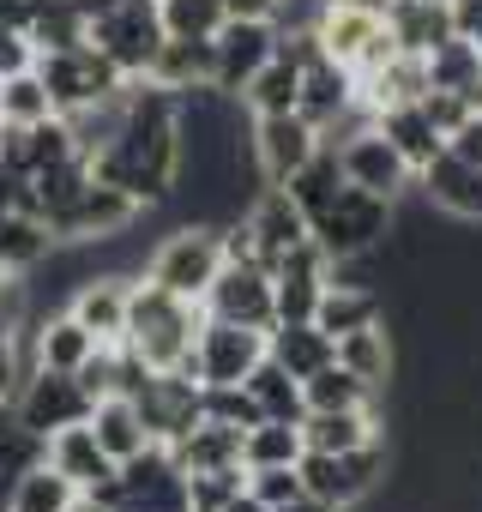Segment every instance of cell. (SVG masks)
<instances>
[{"instance_id": "obj_1", "label": "cell", "mask_w": 482, "mask_h": 512, "mask_svg": "<svg viewBox=\"0 0 482 512\" xmlns=\"http://www.w3.org/2000/svg\"><path fill=\"white\" fill-rule=\"evenodd\" d=\"M205 326V302L169 296L145 278H133V308H127V350L151 368V374H187L193 344Z\"/></svg>"}, {"instance_id": "obj_2", "label": "cell", "mask_w": 482, "mask_h": 512, "mask_svg": "<svg viewBox=\"0 0 482 512\" xmlns=\"http://www.w3.org/2000/svg\"><path fill=\"white\" fill-rule=\"evenodd\" d=\"M85 13H91V49L109 55L121 79H145L169 37L157 0H85Z\"/></svg>"}, {"instance_id": "obj_3", "label": "cell", "mask_w": 482, "mask_h": 512, "mask_svg": "<svg viewBox=\"0 0 482 512\" xmlns=\"http://www.w3.org/2000/svg\"><path fill=\"white\" fill-rule=\"evenodd\" d=\"M223 272V229L217 223H181L169 229L151 253H145V284L169 290V296H187V302H205V290L217 284Z\"/></svg>"}, {"instance_id": "obj_4", "label": "cell", "mask_w": 482, "mask_h": 512, "mask_svg": "<svg viewBox=\"0 0 482 512\" xmlns=\"http://www.w3.org/2000/svg\"><path fill=\"white\" fill-rule=\"evenodd\" d=\"M392 235V199L362 193V187H338V199L314 217V241L332 253V260H362V253H380Z\"/></svg>"}, {"instance_id": "obj_5", "label": "cell", "mask_w": 482, "mask_h": 512, "mask_svg": "<svg viewBox=\"0 0 482 512\" xmlns=\"http://www.w3.org/2000/svg\"><path fill=\"white\" fill-rule=\"evenodd\" d=\"M37 73H43V85H49V97H55L61 115H79V109L115 103V97L133 85V79H121L115 61L97 55L91 43H79V49H55V55H37Z\"/></svg>"}, {"instance_id": "obj_6", "label": "cell", "mask_w": 482, "mask_h": 512, "mask_svg": "<svg viewBox=\"0 0 482 512\" xmlns=\"http://www.w3.org/2000/svg\"><path fill=\"white\" fill-rule=\"evenodd\" d=\"M296 470H302L308 494H320L338 512H350V506H362L380 488V476L392 470V458H386V440H374V446H356V452H302Z\"/></svg>"}, {"instance_id": "obj_7", "label": "cell", "mask_w": 482, "mask_h": 512, "mask_svg": "<svg viewBox=\"0 0 482 512\" xmlns=\"http://www.w3.org/2000/svg\"><path fill=\"white\" fill-rule=\"evenodd\" d=\"M260 362H266V332L260 326H235V320H211L205 314L187 374L199 386H248V374Z\"/></svg>"}, {"instance_id": "obj_8", "label": "cell", "mask_w": 482, "mask_h": 512, "mask_svg": "<svg viewBox=\"0 0 482 512\" xmlns=\"http://www.w3.org/2000/svg\"><path fill=\"white\" fill-rule=\"evenodd\" d=\"M320 145H326V133L302 109H290V115H254V127H248V151H254V169H260L266 187H284Z\"/></svg>"}, {"instance_id": "obj_9", "label": "cell", "mask_w": 482, "mask_h": 512, "mask_svg": "<svg viewBox=\"0 0 482 512\" xmlns=\"http://www.w3.org/2000/svg\"><path fill=\"white\" fill-rule=\"evenodd\" d=\"M332 145V139H326ZM338 163H344V181L350 187H362V193H380V199H404L410 187H416V169L404 163V151L368 121V127H356L350 139H338Z\"/></svg>"}, {"instance_id": "obj_10", "label": "cell", "mask_w": 482, "mask_h": 512, "mask_svg": "<svg viewBox=\"0 0 482 512\" xmlns=\"http://www.w3.org/2000/svg\"><path fill=\"white\" fill-rule=\"evenodd\" d=\"M13 416H19V428H31V434H55V428H67V422H85L91 416V392L79 386V374H55V368H31L25 380H19V392H13Z\"/></svg>"}, {"instance_id": "obj_11", "label": "cell", "mask_w": 482, "mask_h": 512, "mask_svg": "<svg viewBox=\"0 0 482 512\" xmlns=\"http://www.w3.org/2000/svg\"><path fill=\"white\" fill-rule=\"evenodd\" d=\"M205 314L211 320H235V326H278V296H272V272L260 260H223L217 284L205 290Z\"/></svg>"}, {"instance_id": "obj_12", "label": "cell", "mask_w": 482, "mask_h": 512, "mask_svg": "<svg viewBox=\"0 0 482 512\" xmlns=\"http://www.w3.org/2000/svg\"><path fill=\"white\" fill-rule=\"evenodd\" d=\"M217 49V91L223 97H241L248 91V79L278 55V25L272 19H254V13H229L211 37Z\"/></svg>"}, {"instance_id": "obj_13", "label": "cell", "mask_w": 482, "mask_h": 512, "mask_svg": "<svg viewBox=\"0 0 482 512\" xmlns=\"http://www.w3.org/2000/svg\"><path fill=\"white\" fill-rule=\"evenodd\" d=\"M133 404H139V416H145L157 446H175L181 434H193L205 422V386L193 374H151L133 392Z\"/></svg>"}, {"instance_id": "obj_14", "label": "cell", "mask_w": 482, "mask_h": 512, "mask_svg": "<svg viewBox=\"0 0 482 512\" xmlns=\"http://www.w3.org/2000/svg\"><path fill=\"white\" fill-rule=\"evenodd\" d=\"M248 229H254V253H260L266 272H272L278 260H290V253L314 235V223H308V211L296 205L290 187H260L254 205H248Z\"/></svg>"}, {"instance_id": "obj_15", "label": "cell", "mask_w": 482, "mask_h": 512, "mask_svg": "<svg viewBox=\"0 0 482 512\" xmlns=\"http://www.w3.org/2000/svg\"><path fill=\"white\" fill-rule=\"evenodd\" d=\"M127 308H133V278L121 272H91L73 296H67V314L97 338V344H127Z\"/></svg>"}, {"instance_id": "obj_16", "label": "cell", "mask_w": 482, "mask_h": 512, "mask_svg": "<svg viewBox=\"0 0 482 512\" xmlns=\"http://www.w3.org/2000/svg\"><path fill=\"white\" fill-rule=\"evenodd\" d=\"M157 91L169 97H187V91H217V49L199 43V37H163L151 73H145Z\"/></svg>"}, {"instance_id": "obj_17", "label": "cell", "mask_w": 482, "mask_h": 512, "mask_svg": "<svg viewBox=\"0 0 482 512\" xmlns=\"http://www.w3.org/2000/svg\"><path fill=\"white\" fill-rule=\"evenodd\" d=\"M416 187H422V205H434V211H446L458 223H482V169H470V163H458V157L440 151L416 175Z\"/></svg>"}, {"instance_id": "obj_18", "label": "cell", "mask_w": 482, "mask_h": 512, "mask_svg": "<svg viewBox=\"0 0 482 512\" xmlns=\"http://www.w3.org/2000/svg\"><path fill=\"white\" fill-rule=\"evenodd\" d=\"M55 229L37 211H0V278L25 284L43 260H55Z\"/></svg>"}, {"instance_id": "obj_19", "label": "cell", "mask_w": 482, "mask_h": 512, "mask_svg": "<svg viewBox=\"0 0 482 512\" xmlns=\"http://www.w3.org/2000/svg\"><path fill=\"white\" fill-rule=\"evenodd\" d=\"M43 458L61 470V476H73L79 488H109L115 482V458L97 446V434H91V422H67V428H55L49 440H43Z\"/></svg>"}, {"instance_id": "obj_20", "label": "cell", "mask_w": 482, "mask_h": 512, "mask_svg": "<svg viewBox=\"0 0 482 512\" xmlns=\"http://www.w3.org/2000/svg\"><path fill=\"white\" fill-rule=\"evenodd\" d=\"M374 320H386V296H380L374 284L326 278V290H320V302H314V326H320L326 338H344V332L374 326Z\"/></svg>"}, {"instance_id": "obj_21", "label": "cell", "mask_w": 482, "mask_h": 512, "mask_svg": "<svg viewBox=\"0 0 482 512\" xmlns=\"http://www.w3.org/2000/svg\"><path fill=\"white\" fill-rule=\"evenodd\" d=\"M85 422H91L97 446H103L115 464H133L139 452H151V446H157V440H151V428H145V416H139V404H133L127 392H109V398H97Z\"/></svg>"}, {"instance_id": "obj_22", "label": "cell", "mask_w": 482, "mask_h": 512, "mask_svg": "<svg viewBox=\"0 0 482 512\" xmlns=\"http://www.w3.org/2000/svg\"><path fill=\"white\" fill-rule=\"evenodd\" d=\"M386 25H392V37H398V49L404 55H434L446 37H458L452 31V0H386Z\"/></svg>"}, {"instance_id": "obj_23", "label": "cell", "mask_w": 482, "mask_h": 512, "mask_svg": "<svg viewBox=\"0 0 482 512\" xmlns=\"http://www.w3.org/2000/svg\"><path fill=\"white\" fill-rule=\"evenodd\" d=\"M97 350H109V344H97L67 308L61 314H49V320H37L31 326V356H37V368H55V374H79Z\"/></svg>"}, {"instance_id": "obj_24", "label": "cell", "mask_w": 482, "mask_h": 512, "mask_svg": "<svg viewBox=\"0 0 482 512\" xmlns=\"http://www.w3.org/2000/svg\"><path fill=\"white\" fill-rule=\"evenodd\" d=\"M241 434L248 428H229V422H199L193 434H181L169 446V458L181 464V476H205V470H248L241 464Z\"/></svg>"}, {"instance_id": "obj_25", "label": "cell", "mask_w": 482, "mask_h": 512, "mask_svg": "<svg viewBox=\"0 0 482 512\" xmlns=\"http://www.w3.org/2000/svg\"><path fill=\"white\" fill-rule=\"evenodd\" d=\"M374 127L404 151V163H410L416 175L446 151V133L428 121V109H422V103H392V109H380V115H374Z\"/></svg>"}, {"instance_id": "obj_26", "label": "cell", "mask_w": 482, "mask_h": 512, "mask_svg": "<svg viewBox=\"0 0 482 512\" xmlns=\"http://www.w3.org/2000/svg\"><path fill=\"white\" fill-rule=\"evenodd\" d=\"M302 440L308 452H356L380 440V410H308L302 416Z\"/></svg>"}, {"instance_id": "obj_27", "label": "cell", "mask_w": 482, "mask_h": 512, "mask_svg": "<svg viewBox=\"0 0 482 512\" xmlns=\"http://www.w3.org/2000/svg\"><path fill=\"white\" fill-rule=\"evenodd\" d=\"M266 356H272V362H284L296 380H308L314 368H326V362H332V338H326L314 320H278V326L266 332Z\"/></svg>"}, {"instance_id": "obj_28", "label": "cell", "mask_w": 482, "mask_h": 512, "mask_svg": "<svg viewBox=\"0 0 482 512\" xmlns=\"http://www.w3.org/2000/svg\"><path fill=\"white\" fill-rule=\"evenodd\" d=\"M332 356H338L356 380H368L374 392H386V380H392V332H386V320L332 338Z\"/></svg>"}, {"instance_id": "obj_29", "label": "cell", "mask_w": 482, "mask_h": 512, "mask_svg": "<svg viewBox=\"0 0 482 512\" xmlns=\"http://www.w3.org/2000/svg\"><path fill=\"white\" fill-rule=\"evenodd\" d=\"M73 494H79V482H73V476H61V470L43 458V464H31V470H19V476H13L7 506H0V512H67V506H73Z\"/></svg>"}, {"instance_id": "obj_30", "label": "cell", "mask_w": 482, "mask_h": 512, "mask_svg": "<svg viewBox=\"0 0 482 512\" xmlns=\"http://www.w3.org/2000/svg\"><path fill=\"white\" fill-rule=\"evenodd\" d=\"M55 115H61V109H55V97H49V85H43L37 67L0 79V127H43V121H55Z\"/></svg>"}, {"instance_id": "obj_31", "label": "cell", "mask_w": 482, "mask_h": 512, "mask_svg": "<svg viewBox=\"0 0 482 512\" xmlns=\"http://www.w3.org/2000/svg\"><path fill=\"white\" fill-rule=\"evenodd\" d=\"M302 398H308V410H368L380 392H374L368 380H356V374L332 356L326 368H314V374L302 380Z\"/></svg>"}, {"instance_id": "obj_32", "label": "cell", "mask_w": 482, "mask_h": 512, "mask_svg": "<svg viewBox=\"0 0 482 512\" xmlns=\"http://www.w3.org/2000/svg\"><path fill=\"white\" fill-rule=\"evenodd\" d=\"M308 440H302V422H284V416H266L241 434V464L260 470V464H302Z\"/></svg>"}, {"instance_id": "obj_33", "label": "cell", "mask_w": 482, "mask_h": 512, "mask_svg": "<svg viewBox=\"0 0 482 512\" xmlns=\"http://www.w3.org/2000/svg\"><path fill=\"white\" fill-rule=\"evenodd\" d=\"M284 187L296 193V205H302V211H308V223H314V217H320V211L338 199V187H344V163H338V145H320V151H314V157H308V163H302L290 181H284Z\"/></svg>"}, {"instance_id": "obj_34", "label": "cell", "mask_w": 482, "mask_h": 512, "mask_svg": "<svg viewBox=\"0 0 482 512\" xmlns=\"http://www.w3.org/2000/svg\"><path fill=\"white\" fill-rule=\"evenodd\" d=\"M248 392H254V404H260V416H284V422H302L308 416V398H302V380L284 368V362H260L254 374H248Z\"/></svg>"}, {"instance_id": "obj_35", "label": "cell", "mask_w": 482, "mask_h": 512, "mask_svg": "<svg viewBox=\"0 0 482 512\" xmlns=\"http://www.w3.org/2000/svg\"><path fill=\"white\" fill-rule=\"evenodd\" d=\"M482 85V49L464 43V37H446L434 55H428V91H476Z\"/></svg>"}, {"instance_id": "obj_36", "label": "cell", "mask_w": 482, "mask_h": 512, "mask_svg": "<svg viewBox=\"0 0 482 512\" xmlns=\"http://www.w3.org/2000/svg\"><path fill=\"white\" fill-rule=\"evenodd\" d=\"M157 7H163V31L169 37H199V43H211L217 25L229 19L223 0H157Z\"/></svg>"}, {"instance_id": "obj_37", "label": "cell", "mask_w": 482, "mask_h": 512, "mask_svg": "<svg viewBox=\"0 0 482 512\" xmlns=\"http://www.w3.org/2000/svg\"><path fill=\"white\" fill-rule=\"evenodd\" d=\"M205 416H211V422H229V428H254V422H266L248 386H205Z\"/></svg>"}, {"instance_id": "obj_38", "label": "cell", "mask_w": 482, "mask_h": 512, "mask_svg": "<svg viewBox=\"0 0 482 512\" xmlns=\"http://www.w3.org/2000/svg\"><path fill=\"white\" fill-rule=\"evenodd\" d=\"M248 494L272 512V506H284V500L302 494V470L296 464H260V470H248Z\"/></svg>"}, {"instance_id": "obj_39", "label": "cell", "mask_w": 482, "mask_h": 512, "mask_svg": "<svg viewBox=\"0 0 482 512\" xmlns=\"http://www.w3.org/2000/svg\"><path fill=\"white\" fill-rule=\"evenodd\" d=\"M446 157H458V163L482 169V109H470V115L446 133Z\"/></svg>"}, {"instance_id": "obj_40", "label": "cell", "mask_w": 482, "mask_h": 512, "mask_svg": "<svg viewBox=\"0 0 482 512\" xmlns=\"http://www.w3.org/2000/svg\"><path fill=\"white\" fill-rule=\"evenodd\" d=\"M422 109H428V121H434L440 133H452V127L470 115V103H464L458 91H428V97H422Z\"/></svg>"}, {"instance_id": "obj_41", "label": "cell", "mask_w": 482, "mask_h": 512, "mask_svg": "<svg viewBox=\"0 0 482 512\" xmlns=\"http://www.w3.org/2000/svg\"><path fill=\"white\" fill-rule=\"evenodd\" d=\"M452 31L482 49V0H452Z\"/></svg>"}, {"instance_id": "obj_42", "label": "cell", "mask_w": 482, "mask_h": 512, "mask_svg": "<svg viewBox=\"0 0 482 512\" xmlns=\"http://www.w3.org/2000/svg\"><path fill=\"white\" fill-rule=\"evenodd\" d=\"M272 512H338V506H332V500H320V494H308V488H302V494H296V500H284V506H272Z\"/></svg>"}, {"instance_id": "obj_43", "label": "cell", "mask_w": 482, "mask_h": 512, "mask_svg": "<svg viewBox=\"0 0 482 512\" xmlns=\"http://www.w3.org/2000/svg\"><path fill=\"white\" fill-rule=\"evenodd\" d=\"M67 512H115V506H109V500H103V494H97V488H79V494H73V506H67Z\"/></svg>"}, {"instance_id": "obj_44", "label": "cell", "mask_w": 482, "mask_h": 512, "mask_svg": "<svg viewBox=\"0 0 482 512\" xmlns=\"http://www.w3.org/2000/svg\"><path fill=\"white\" fill-rule=\"evenodd\" d=\"M223 7H229V13H254V19H272V7H278V0H223Z\"/></svg>"}, {"instance_id": "obj_45", "label": "cell", "mask_w": 482, "mask_h": 512, "mask_svg": "<svg viewBox=\"0 0 482 512\" xmlns=\"http://www.w3.org/2000/svg\"><path fill=\"white\" fill-rule=\"evenodd\" d=\"M223 512H266V506L248 494V482H241V494H229V506H223Z\"/></svg>"}, {"instance_id": "obj_46", "label": "cell", "mask_w": 482, "mask_h": 512, "mask_svg": "<svg viewBox=\"0 0 482 512\" xmlns=\"http://www.w3.org/2000/svg\"><path fill=\"white\" fill-rule=\"evenodd\" d=\"M0 163H7V127H0Z\"/></svg>"}]
</instances>
